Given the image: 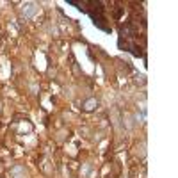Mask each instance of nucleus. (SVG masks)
<instances>
[{
	"label": "nucleus",
	"instance_id": "nucleus-1",
	"mask_svg": "<svg viewBox=\"0 0 178 178\" xmlns=\"http://www.w3.org/2000/svg\"><path fill=\"white\" fill-rule=\"evenodd\" d=\"M36 11H38V7H36V4H32V2L25 4V5H23V9H21V13H23V16H25V18H32V16L36 14Z\"/></svg>",
	"mask_w": 178,
	"mask_h": 178
},
{
	"label": "nucleus",
	"instance_id": "nucleus-2",
	"mask_svg": "<svg viewBox=\"0 0 178 178\" xmlns=\"http://www.w3.org/2000/svg\"><path fill=\"white\" fill-rule=\"evenodd\" d=\"M95 103H96V101H95V100H89V101H87V103H86V109H87V111H91V109H93V105H95Z\"/></svg>",
	"mask_w": 178,
	"mask_h": 178
}]
</instances>
